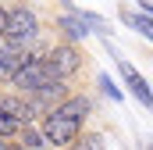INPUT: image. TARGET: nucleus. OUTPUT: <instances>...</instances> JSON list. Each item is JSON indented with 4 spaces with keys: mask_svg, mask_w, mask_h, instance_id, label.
<instances>
[{
    "mask_svg": "<svg viewBox=\"0 0 153 150\" xmlns=\"http://www.w3.org/2000/svg\"><path fill=\"white\" fill-rule=\"evenodd\" d=\"M22 57H25V50H11V46L0 43V82H7L14 75V68L22 64Z\"/></svg>",
    "mask_w": 153,
    "mask_h": 150,
    "instance_id": "6e6552de",
    "label": "nucleus"
},
{
    "mask_svg": "<svg viewBox=\"0 0 153 150\" xmlns=\"http://www.w3.org/2000/svg\"><path fill=\"white\" fill-rule=\"evenodd\" d=\"M4 25H7V7L0 4V36H4Z\"/></svg>",
    "mask_w": 153,
    "mask_h": 150,
    "instance_id": "ddd939ff",
    "label": "nucleus"
},
{
    "mask_svg": "<svg viewBox=\"0 0 153 150\" xmlns=\"http://www.w3.org/2000/svg\"><path fill=\"white\" fill-rule=\"evenodd\" d=\"M121 22H125V25H132L143 39L153 36V22H150V14H146V11H143V14H135V11H121Z\"/></svg>",
    "mask_w": 153,
    "mask_h": 150,
    "instance_id": "1a4fd4ad",
    "label": "nucleus"
},
{
    "mask_svg": "<svg viewBox=\"0 0 153 150\" xmlns=\"http://www.w3.org/2000/svg\"><path fill=\"white\" fill-rule=\"evenodd\" d=\"M114 61H117V72L125 75V82H128V89H132V97H135V100H139V104H143V107L150 111V107H153V93H150V82H146L143 75L135 72V68H132V64H128L125 57H117V54H114Z\"/></svg>",
    "mask_w": 153,
    "mask_h": 150,
    "instance_id": "20e7f679",
    "label": "nucleus"
},
{
    "mask_svg": "<svg viewBox=\"0 0 153 150\" xmlns=\"http://www.w3.org/2000/svg\"><path fill=\"white\" fill-rule=\"evenodd\" d=\"M50 111H61V114H68V118L85 122V114L93 111V104H89V97H82V93H68V97H61L57 107H50Z\"/></svg>",
    "mask_w": 153,
    "mask_h": 150,
    "instance_id": "0eeeda50",
    "label": "nucleus"
},
{
    "mask_svg": "<svg viewBox=\"0 0 153 150\" xmlns=\"http://www.w3.org/2000/svg\"><path fill=\"white\" fill-rule=\"evenodd\" d=\"M0 107L11 114L18 125H29V122H36V111H32L29 97H22V93H4V97H0Z\"/></svg>",
    "mask_w": 153,
    "mask_h": 150,
    "instance_id": "39448f33",
    "label": "nucleus"
},
{
    "mask_svg": "<svg viewBox=\"0 0 153 150\" xmlns=\"http://www.w3.org/2000/svg\"><path fill=\"white\" fill-rule=\"evenodd\" d=\"M18 129H22V125H18L11 114L0 107V136H4V140H14V136H18Z\"/></svg>",
    "mask_w": 153,
    "mask_h": 150,
    "instance_id": "9b49d317",
    "label": "nucleus"
},
{
    "mask_svg": "<svg viewBox=\"0 0 153 150\" xmlns=\"http://www.w3.org/2000/svg\"><path fill=\"white\" fill-rule=\"evenodd\" d=\"M39 132H43L46 143H53V147H68V143L78 140L82 122H78V118H68V114H61V111H43V118H39Z\"/></svg>",
    "mask_w": 153,
    "mask_h": 150,
    "instance_id": "7ed1b4c3",
    "label": "nucleus"
},
{
    "mask_svg": "<svg viewBox=\"0 0 153 150\" xmlns=\"http://www.w3.org/2000/svg\"><path fill=\"white\" fill-rule=\"evenodd\" d=\"M43 61H46V72L53 75V79H71L85 68V54L78 50L75 43H57V46H50L46 54H43Z\"/></svg>",
    "mask_w": 153,
    "mask_h": 150,
    "instance_id": "f03ea898",
    "label": "nucleus"
},
{
    "mask_svg": "<svg viewBox=\"0 0 153 150\" xmlns=\"http://www.w3.org/2000/svg\"><path fill=\"white\" fill-rule=\"evenodd\" d=\"M100 89H103V97H111V100H121V89L111 82V75H100Z\"/></svg>",
    "mask_w": 153,
    "mask_h": 150,
    "instance_id": "f8f14e48",
    "label": "nucleus"
},
{
    "mask_svg": "<svg viewBox=\"0 0 153 150\" xmlns=\"http://www.w3.org/2000/svg\"><path fill=\"white\" fill-rule=\"evenodd\" d=\"M39 39V14L25 4H14L7 7V25H4V36L0 43L11 46V50H29Z\"/></svg>",
    "mask_w": 153,
    "mask_h": 150,
    "instance_id": "f257e3e1",
    "label": "nucleus"
},
{
    "mask_svg": "<svg viewBox=\"0 0 153 150\" xmlns=\"http://www.w3.org/2000/svg\"><path fill=\"white\" fill-rule=\"evenodd\" d=\"M57 29L64 32V39H68V43H82V39L89 36V29H93V25H89L82 14H75V11H64V14L57 18Z\"/></svg>",
    "mask_w": 153,
    "mask_h": 150,
    "instance_id": "423d86ee",
    "label": "nucleus"
},
{
    "mask_svg": "<svg viewBox=\"0 0 153 150\" xmlns=\"http://www.w3.org/2000/svg\"><path fill=\"white\" fill-rule=\"evenodd\" d=\"M18 136H22V143H25V147H32V150L46 147V140H43V132H39V129L32 125V122H29V125H22V129H18Z\"/></svg>",
    "mask_w": 153,
    "mask_h": 150,
    "instance_id": "9d476101",
    "label": "nucleus"
}]
</instances>
